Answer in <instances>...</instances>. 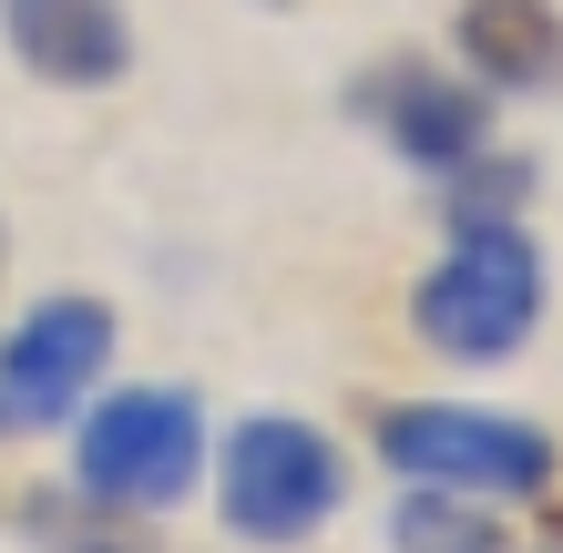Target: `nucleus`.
Listing matches in <instances>:
<instances>
[{"label":"nucleus","mask_w":563,"mask_h":553,"mask_svg":"<svg viewBox=\"0 0 563 553\" xmlns=\"http://www.w3.org/2000/svg\"><path fill=\"white\" fill-rule=\"evenodd\" d=\"M73 493L113 512H175L206 482V410L195 389H103L92 410H73Z\"/></svg>","instance_id":"obj_1"},{"label":"nucleus","mask_w":563,"mask_h":553,"mask_svg":"<svg viewBox=\"0 0 563 553\" xmlns=\"http://www.w3.org/2000/svg\"><path fill=\"white\" fill-rule=\"evenodd\" d=\"M410 318H420V339L441 349V360L503 369L512 349L543 329V256H533V236H522V225H461L451 256L420 277Z\"/></svg>","instance_id":"obj_2"},{"label":"nucleus","mask_w":563,"mask_h":553,"mask_svg":"<svg viewBox=\"0 0 563 553\" xmlns=\"http://www.w3.org/2000/svg\"><path fill=\"white\" fill-rule=\"evenodd\" d=\"M369 441L400 482H430V493H472V502H543L553 493V441L503 410L410 400V410H379Z\"/></svg>","instance_id":"obj_3"},{"label":"nucleus","mask_w":563,"mask_h":553,"mask_svg":"<svg viewBox=\"0 0 563 553\" xmlns=\"http://www.w3.org/2000/svg\"><path fill=\"white\" fill-rule=\"evenodd\" d=\"M349 493V462H339V441L318 431V420H236L225 431V462H216V512H225V533H246V543H308L328 512H339Z\"/></svg>","instance_id":"obj_4"},{"label":"nucleus","mask_w":563,"mask_h":553,"mask_svg":"<svg viewBox=\"0 0 563 553\" xmlns=\"http://www.w3.org/2000/svg\"><path fill=\"white\" fill-rule=\"evenodd\" d=\"M103 369H113V308L103 298H42L0 339V441L62 431Z\"/></svg>","instance_id":"obj_5"},{"label":"nucleus","mask_w":563,"mask_h":553,"mask_svg":"<svg viewBox=\"0 0 563 553\" xmlns=\"http://www.w3.org/2000/svg\"><path fill=\"white\" fill-rule=\"evenodd\" d=\"M349 113L420 175H451L492 144V92L472 73H441V62H379V73H358Z\"/></svg>","instance_id":"obj_6"},{"label":"nucleus","mask_w":563,"mask_h":553,"mask_svg":"<svg viewBox=\"0 0 563 553\" xmlns=\"http://www.w3.org/2000/svg\"><path fill=\"white\" fill-rule=\"evenodd\" d=\"M0 42L31 82H62V92H103L134 73V31L113 0H0Z\"/></svg>","instance_id":"obj_7"},{"label":"nucleus","mask_w":563,"mask_h":553,"mask_svg":"<svg viewBox=\"0 0 563 553\" xmlns=\"http://www.w3.org/2000/svg\"><path fill=\"white\" fill-rule=\"evenodd\" d=\"M482 92H553L563 82V11L553 0H472L451 21Z\"/></svg>","instance_id":"obj_8"},{"label":"nucleus","mask_w":563,"mask_h":553,"mask_svg":"<svg viewBox=\"0 0 563 553\" xmlns=\"http://www.w3.org/2000/svg\"><path fill=\"white\" fill-rule=\"evenodd\" d=\"M11 533L31 553H144V512H113V502H92V493H31L11 512Z\"/></svg>","instance_id":"obj_9"},{"label":"nucleus","mask_w":563,"mask_h":553,"mask_svg":"<svg viewBox=\"0 0 563 553\" xmlns=\"http://www.w3.org/2000/svg\"><path fill=\"white\" fill-rule=\"evenodd\" d=\"M389 553H512V533H503V512H492V502L410 482L400 512H389Z\"/></svg>","instance_id":"obj_10"},{"label":"nucleus","mask_w":563,"mask_h":553,"mask_svg":"<svg viewBox=\"0 0 563 553\" xmlns=\"http://www.w3.org/2000/svg\"><path fill=\"white\" fill-rule=\"evenodd\" d=\"M522 195H533V175H522L512 165V154H472V165H451L441 175V225H451V236H461V225H512L522 215Z\"/></svg>","instance_id":"obj_11"}]
</instances>
